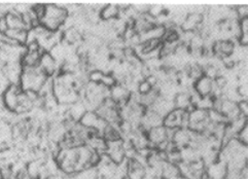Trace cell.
<instances>
[{"label": "cell", "instance_id": "obj_16", "mask_svg": "<svg viewBox=\"0 0 248 179\" xmlns=\"http://www.w3.org/2000/svg\"><path fill=\"white\" fill-rule=\"evenodd\" d=\"M237 105H238V108H239V111H240V113H241V116H243V117H245L246 118V116H247V112H248V105H247V101L245 100V99H243V100H240L239 101L238 103H237Z\"/></svg>", "mask_w": 248, "mask_h": 179}, {"label": "cell", "instance_id": "obj_15", "mask_svg": "<svg viewBox=\"0 0 248 179\" xmlns=\"http://www.w3.org/2000/svg\"><path fill=\"white\" fill-rule=\"evenodd\" d=\"M236 14L238 15L239 20L247 18V14H248V7H247V5L238 6L237 9H236Z\"/></svg>", "mask_w": 248, "mask_h": 179}, {"label": "cell", "instance_id": "obj_6", "mask_svg": "<svg viewBox=\"0 0 248 179\" xmlns=\"http://www.w3.org/2000/svg\"><path fill=\"white\" fill-rule=\"evenodd\" d=\"M38 67L49 77L52 76L55 72H57L58 68H59V64L57 63V61L48 52H44L40 56Z\"/></svg>", "mask_w": 248, "mask_h": 179}, {"label": "cell", "instance_id": "obj_1", "mask_svg": "<svg viewBox=\"0 0 248 179\" xmlns=\"http://www.w3.org/2000/svg\"><path fill=\"white\" fill-rule=\"evenodd\" d=\"M69 17L67 7L58 4H46L44 17L40 20V25L49 32H58L64 26L66 20Z\"/></svg>", "mask_w": 248, "mask_h": 179}, {"label": "cell", "instance_id": "obj_7", "mask_svg": "<svg viewBox=\"0 0 248 179\" xmlns=\"http://www.w3.org/2000/svg\"><path fill=\"white\" fill-rule=\"evenodd\" d=\"M148 140H150L151 143L156 146L165 141H168L167 129L164 126H160L148 130Z\"/></svg>", "mask_w": 248, "mask_h": 179}, {"label": "cell", "instance_id": "obj_12", "mask_svg": "<svg viewBox=\"0 0 248 179\" xmlns=\"http://www.w3.org/2000/svg\"><path fill=\"white\" fill-rule=\"evenodd\" d=\"M41 169H43V164L40 161H32L27 165L26 172L31 179H37L41 174Z\"/></svg>", "mask_w": 248, "mask_h": 179}, {"label": "cell", "instance_id": "obj_13", "mask_svg": "<svg viewBox=\"0 0 248 179\" xmlns=\"http://www.w3.org/2000/svg\"><path fill=\"white\" fill-rule=\"evenodd\" d=\"M153 89H154V88H153L150 84H148L145 79L140 81V83H139L138 86H137L138 93H139V95H141V96L148 94V93H150V92L152 91Z\"/></svg>", "mask_w": 248, "mask_h": 179}, {"label": "cell", "instance_id": "obj_10", "mask_svg": "<svg viewBox=\"0 0 248 179\" xmlns=\"http://www.w3.org/2000/svg\"><path fill=\"white\" fill-rule=\"evenodd\" d=\"M120 14V6L115 4H107L101 7L99 15H100V20L102 21H112L118 18Z\"/></svg>", "mask_w": 248, "mask_h": 179}, {"label": "cell", "instance_id": "obj_5", "mask_svg": "<svg viewBox=\"0 0 248 179\" xmlns=\"http://www.w3.org/2000/svg\"><path fill=\"white\" fill-rule=\"evenodd\" d=\"M213 86L214 81L213 79L202 75L200 78L196 79L194 89L196 94L201 97V98H205V97H210L213 92Z\"/></svg>", "mask_w": 248, "mask_h": 179}, {"label": "cell", "instance_id": "obj_11", "mask_svg": "<svg viewBox=\"0 0 248 179\" xmlns=\"http://www.w3.org/2000/svg\"><path fill=\"white\" fill-rule=\"evenodd\" d=\"M228 168L225 164L216 163L208 168V176L210 179H226Z\"/></svg>", "mask_w": 248, "mask_h": 179}, {"label": "cell", "instance_id": "obj_4", "mask_svg": "<svg viewBox=\"0 0 248 179\" xmlns=\"http://www.w3.org/2000/svg\"><path fill=\"white\" fill-rule=\"evenodd\" d=\"M78 123L82 127L90 130H94V131L98 132L99 134L100 133L102 134L106 126L108 125L104 119H102L97 115L96 111H93V110H88L84 115V117L80 119Z\"/></svg>", "mask_w": 248, "mask_h": 179}, {"label": "cell", "instance_id": "obj_3", "mask_svg": "<svg viewBox=\"0 0 248 179\" xmlns=\"http://www.w3.org/2000/svg\"><path fill=\"white\" fill-rule=\"evenodd\" d=\"M23 92L19 85H8L4 90L1 94V102L8 112L16 113L18 110Z\"/></svg>", "mask_w": 248, "mask_h": 179}, {"label": "cell", "instance_id": "obj_2", "mask_svg": "<svg viewBox=\"0 0 248 179\" xmlns=\"http://www.w3.org/2000/svg\"><path fill=\"white\" fill-rule=\"evenodd\" d=\"M48 80V76L38 66L23 67L19 86L24 92L39 91Z\"/></svg>", "mask_w": 248, "mask_h": 179}, {"label": "cell", "instance_id": "obj_14", "mask_svg": "<svg viewBox=\"0 0 248 179\" xmlns=\"http://www.w3.org/2000/svg\"><path fill=\"white\" fill-rule=\"evenodd\" d=\"M239 142L242 143L243 145L247 144V125H245L240 131L238 132V139Z\"/></svg>", "mask_w": 248, "mask_h": 179}, {"label": "cell", "instance_id": "obj_17", "mask_svg": "<svg viewBox=\"0 0 248 179\" xmlns=\"http://www.w3.org/2000/svg\"><path fill=\"white\" fill-rule=\"evenodd\" d=\"M0 179H4L3 176H2V174H1V172H0Z\"/></svg>", "mask_w": 248, "mask_h": 179}, {"label": "cell", "instance_id": "obj_8", "mask_svg": "<svg viewBox=\"0 0 248 179\" xmlns=\"http://www.w3.org/2000/svg\"><path fill=\"white\" fill-rule=\"evenodd\" d=\"M4 18H5L8 29H21V30L28 31L27 26L25 25V23L22 19V15L16 14L13 9L4 15Z\"/></svg>", "mask_w": 248, "mask_h": 179}, {"label": "cell", "instance_id": "obj_18", "mask_svg": "<svg viewBox=\"0 0 248 179\" xmlns=\"http://www.w3.org/2000/svg\"><path fill=\"white\" fill-rule=\"evenodd\" d=\"M98 179H104V178H100V177H98Z\"/></svg>", "mask_w": 248, "mask_h": 179}, {"label": "cell", "instance_id": "obj_9", "mask_svg": "<svg viewBox=\"0 0 248 179\" xmlns=\"http://www.w3.org/2000/svg\"><path fill=\"white\" fill-rule=\"evenodd\" d=\"M87 111H88V107H87L86 102L80 101V100L69 105V108H68L69 118L72 120L76 121V123H78L80 119L84 117V115Z\"/></svg>", "mask_w": 248, "mask_h": 179}]
</instances>
